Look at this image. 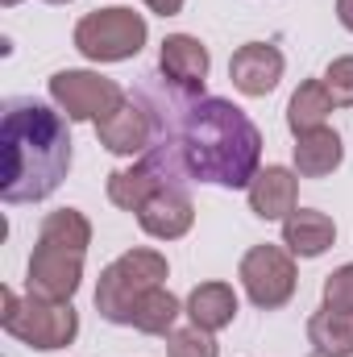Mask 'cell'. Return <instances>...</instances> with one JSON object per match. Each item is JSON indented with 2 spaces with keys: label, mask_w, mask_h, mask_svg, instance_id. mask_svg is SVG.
Here are the masks:
<instances>
[{
  "label": "cell",
  "mask_w": 353,
  "mask_h": 357,
  "mask_svg": "<svg viewBox=\"0 0 353 357\" xmlns=\"http://www.w3.org/2000/svg\"><path fill=\"white\" fill-rule=\"evenodd\" d=\"M154 121V142L146 150V167L163 183L179 187L183 178L220 183V187H250L262 158L258 125L229 100H187L183 112L167 116L163 100H146Z\"/></svg>",
  "instance_id": "6da1fadb"
},
{
  "label": "cell",
  "mask_w": 353,
  "mask_h": 357,
  "mask_svg": "<svg viewBox=\"0 0 353 357\" xmlns=\"http://www.w3.org/2000/svg\"><path fill=\"white\" fill-rule=\"evenodd\" d=\"M0 162L4 204H38L54 195L71 171V133L63 112L29 96L8 100L0 121Z\"/></svg>",
  "instance_id": "7a4b0ae2"
},
{
  "label": "cell",
  "mask_w": 353,
  "mask_h": 357,
  "mask_svg": "<svg viewBox=\"0 0 353 357\" xmlns=\"http://www.w3.org/2000/svg\"><path fill=\"white\" fill-rule=\"evenodd\" d=\"M0 324L13 341L29 345V349H67L80 333V312L71 307V299H42V295H17L13 287L0 291Z\"/></svg>",
  "instance_id": "3957f363"
},
{
  "label": "cell",
  "mask_w": 353,
  "mask_h": 357,
  "mask_svg": "<svg viewBox=\"0 0 353 357\" xmlns=\"http://www.w3.org/2000/svg\"><path fill=\"white\" fill-rule=\"evenodd\" d=\"M167 258L158 250H129L121 254L117 262L100 270V282H96V307L108 324H129L133 320V307L167 282Z\"/></svg>",
  "instance_id": "277c9868"
},
{
  "label": "cell",
  "mask_w": 353,
  "mask_h": 357,
  "mask_svg": "<svg viewBox=\"0 0 353 357\" xmlns=\"http://www.w3.org/2000/svg\"><path fill=\"white\" fill-rule=\"evenodd\" d=\"M146 38H150L146 17L133 8H121V4L96 8L75 25V50L91 63H125V59L142 54Z\"/></svg>",
  "instance_id": "5b68a950"
},
{
  "label": "cell",
  "mask_w": 353,
  "mask_h": 357,
  "mask_svg": "<svg viewBox=\"0 0 353 357\" xmlns=\"http://www.w3.org/2000/svg\"><path fill=\"white\" fill-rule=\"evenodd\" d=\"M237 278H241V287H246L254 307L278 312L283 303H291L299 274H295L291 250H283V245H254V250H246V258L237 266Z\"/></svg>",
  "instance_id": "8992f818"
},
{
  "label": "cell",
  "mask_w": 353,
  "mask_h": 357,
  "mask_svg": "<svg viewBox=\"0 0 353 357\" xmlns=\"http://www.w3.org/2000/svg\"><path fill=\"white\" fill-rule=\"evenodd\" d=\"M50 100L67 121H104L125 104V88L117 79H104L96 71H59L50 75Z\"/></svg>",
  "instance_id": "52a82bcc"
},
{
  "label": "cell",
  "mask_w": 353,
  "mask_h": 357,
  "mask_svg": "<svg viewBox=\"0 0 353 357\" xmlns=\"http://www.w3.org/2000/svg\"><path fill=\"white\" fill-rule=\"evenodd\" d=\"M80 282H84V254L50 245V241L33 245V258H29V270H25V291L29 295L71 299L80 291Z\"/></svg>",
  "instance_id": "ba28073f"
},
{
  "label": "cell",
  "mask_w": 353,
  "mask_h": 357,
  "mask_svg": "<svg viewBox=\"0 0 353 357\" xmlns=\"http://www.w3.org/2000/svg\"><path fill=\"white\" fill-rule=\"evenodd\" d=\"M96 137H100V146L112 150V154H125V158L146 154L150 142H154V121H150L146 100L125 96V104H121L112 116L96 121Z\"/></svg>",
  "instance_id": "9c48e42d"
},
{
  "label": "cell",
  "mask_w": 353,
  "mask_h": 357,
  "mask_svg": "<svg viewBox=\"0 0 353 357\" xmlns=\"http://www.w3.org/2000/svg\"><path fill=\"white\" fill-rule=\"evenodd\" d=\"M283 67L287 63H283L278 46H270V42H246L229 59V79H233V88L241 91V96H266V91L278 88Z\"/></svg>",
  "instance_id": "30bf717a"
},
{
  "label": "cell",
  "mask_w": 353,
  "mask_h": 357,
  "mask_svg": "<svg viewBox=\"0 0 353 357\" xmlns=\"http://www.w3.org/2000/svg\"><path fill=\"white\" fill-rule=\"evenodd\" d=\"M208 67H212L208 46H204L200 38H191V33H171V38L163 42V50H158V71H163V79L175 84L179 91H191V96L204 91Z\"/></svg>",
  "instance_id": "8fae6325"
},
{
  "label": "cell",
  "mask_w": 353,
  "mask_h": 357,
  "mask_svg": "<svg viewBox=\"0 0 353 357\" xmlns=\"http://www.w3.org/2000/svg\"><path fill=\"white\" fill-rule=\"evenodd\" d=\"M191 220H195V208L183 187H158L137 212V225L158 241H179L191 229Z\"/></svg>",
  "instance_id": "7c38bea8"
},
{
  "label": "cell",
  "mask_w": 353,
  "mask_h": 357,
  "mask_svg": "<svg viewBox=\"0 0 353 357\" xmlns=\"http://www.w3.org/2000/svg\"><path fill=\"white\" fill-rule=\"evenodd\" d=\"M246 195H250L254 216L287 220L295 212V204H299V175L287 171V167H266V171L254 175V183L246 187Z\"/></svg>",
  "instance_id": "4fadbf2b"
},
{
  "label": "cell",
  "mask_w": 353,
  "mask_h": 357,
  "mask_svg": "<svg viewBox=\"0 0 353 357\" xmlns=\"http://www.w3.org/2000/svg\"><path fill=\"white\" fill-rule=\"evenodd\" d=\"M333 241H337V225H333V216H324L316 208H295L283 220V245L295 258H320Z\"/></svg>",
  "instance_id": "5bb4252c"
},
{
  "label": "cell",
  "mask_w": 353,
  "mask_h": 357,
  "mask_svg": "<svg viewBox=\"0 0 353 357\" xmlns=\"http://www.w3.org/2000/svg\"><path fill=\"white\" fill-rule=\"evenodd\" d=\"M345 158V146L337 137V129L320 125V129H308L295 137V175L303 178H329Z\"/></svg>",
  "instance_id": "9a60e30c"
},
{
  "label": "cell",
  "mask_w": 353,
  "mask_h": 357,
  "mask_svg": "<svg viewBox=\"0 0 353 357\" xmlns=\"http://www.w3.org/2000/svg\"><path fill=\"white\" fill-rule=\"evenodd\" d=\"M187 316L204 333H220L237 320V291L229 282H200L187 295Z\"/></svg>",
  "instance_id": "2e32d148"
},
{
  "label": "cell",
  "mask_w": 353,
  "mask_h": 357,
  "mask_svg": "<svg viewBox=\"0 0 353 357\" xmlns=\"http://www.w3.org/2000/svg\"><path fill=\"white\" fill-rule=\"evenodd\" d=\"M308 345L316 357H353V312L324 303L308 320Z\"/></svg>",
  "instance_id": "e0dca14e"
},
{
  "label": "cell",
  "mask_w": 353,
  "mask_h": 357,
  "mask_svg": "<svg viewBox=\"0 0 353 357\" xmlns=\"http://www.w3.org/2000/svg\"><path fill=\"white\" fill-rule=\"evenodd\" d=\"M158 187H171V183H163L146 162H137V167H121V171L108 175V199H112L121 212H142V204H146Z\"/></svg>",
  "instance_id": "ac0fdd59"
},
{
  "label": "cell",
  "mask_w": 353,
  "mask_h": 357,
  "mask_svg": "<svg viewBox=\"0 0 353 357\" xmlns=\"http://www.w3.org/2000/svg\"><path fill=\"white\" fill-rule=\"evenodd\" d=\"M329 112H333V96L324 88V79H308V84H299V91L287 104V129L299 137L308 129H320L329 121Z\"/></svg>",
  "instance_id": "d6986e66"
},
{
  "label": "cell",
  "mask_w": 353,
  "mask_h": 357,
  "mask_svg": "<svg viewBox=\"0 0 353 357\" xmlns=\"http://www.w3.org/2000/svg\"><path fill=\"white\" fill-rule=\"evenodd\" d=\"M179 312H183V303H179L175 295H171L167 287H154V291L133 307L129 328H137V333H146V337H171Z\"/></svg>",
  "instance_id": "ffe728a7"
},
{
  "label": "cell",
  "mask_w": 353,
  "mask_h": 357,
  "mask_svg": "<svg viewBox=\"0 0 353 357\" xmlns=\"http://www.w3.org/2000/svg\"><path fill=\"white\" fill-rule=\"evenodd\" d=\"M38 241H50V245H63V250H75V254H88L91 245V220L80 208H59L42 220L38 229Z\"/></svg>",
  "instance_id": "44dd1931"
},
{
  "label": "cell",
  "mask_w": 353,
  "mask_h": 357,
  "mask_svg": "<svg viewBox=\"0 0 353 357\" xmlns=\"http://www.w3.org/2000/svg\"><path fill=\"white\" fill-rule=\"evenodd\" d=\"M167 357H220V345L212 341V333L191 324V328H175L167 337Z\"/></svg>",
  "instance_id": "7402d4cb"
},
{
  "label": "cell",
  "mask_w": 353,
  "mask_h": 357,
  "mask_svg": "<svg viewBox=\"0 0 353 357\" xmlns=\"http://www.w3.org/2000/svg\"><path fill=\"white\" fill-rule=\"evenodd\" d=\"M324 88H329V96H333V104L353 108V54H341V59L329 63V71H324Z\"/></svg>",
  "instance_id": "603a6c76"
},
{
  "label": "cell",
  "mask_w": 353,
  "mask_h": 357,
  "mask_svg": "<svg viewBox=\"0 0 353 357\" xmlns=\"http://www.w3.org/2000/svg\"><path fill=\"white\" fill-rule=\"evenodd\" d=\"M324 303L341 307V312H353V262H345L341 270H333L324 278Z\"/></svg>",
  "instance_id": "cb8c5ba5"
},
{
  "label": "cell",
  "mask_w": 353,
  "mask_h": 357,
  "mask_svg": "<svg viewBox=\"0 0 353 357\" xmlns=\"http://www.w3.org/2000/svg\"><path fill=\"white\" fill-rule=\"evenodd\" d=\"M150 13H158V17H175V13H183V0H142Z\"/></svg>",
  "instance_id": "d4e9b609"
},
{
  "label": "cell",
  "mask_w": 353,
  "mask_h": 357,
  "mask_svg": "<svg viewBox=\"0 0 353 357\" xmlns=\"http://www.w3.org/2000/svg\"><path fill=\"white\" fill-rule=\"evenodd\" d=\"M337 17H341V25L353 33V0H337Z\"/></svg>",
  "instance_id": "484cf974"
},
{
  "label": "cell",
  "mask_w": 353,
  "mask_h": 357,
  "mask_svg": "<svg viewBox=\"0 0 353 357\" xmlns=\"http://www.w3.org/2000/svg\"><path fill=\"white\" fill-rule=\"evenodd\" d=\"M0 4H4V8H13V4H21V0H0Z\"/></svg>",
  "instance_id": "4316f807"
},
{
  "label": "cell",
  "mask_w": 353,
  "mask_h": 357,
  "mask_svg": "<svg viewBox=\"0 0 353 357\" xmlns=\"http://www.w3.org/2000/svg\"><path fill=\"white\" fill-rule=\"evenodd\" d=\"M50 4H67V0H50Z\"/></svg>",
  "instance_id": "83f0119b"
}]
</instances>
